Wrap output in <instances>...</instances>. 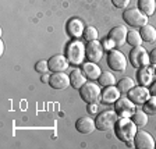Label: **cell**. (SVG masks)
Wrapping results in <instances>:
<instances>
[{"label": "cell", "instance_id": "obj_32", "mask_svg": "<svg viewBox=\"0 0 156 149\" xmlns=\"http://www.w3.org/2000/svg\"><path fill=\"white\" fill-rule=\"evenodd\" d=\"M98 110H99V106H98L96 102H95V103H88V112L91 114L98 113Z\"/></svg>", "mask_w": 156, "mask_h": 149}, {"label": "cell", "instance_id": "obj_5", "mask_svg": "<svg viewBox=\"0 0 156 149\" xmlns=\"http://www.w3.org/2000/svg\"><path fill=\"white\" fill-rule=\"evenodd\" d=\"M124 23H127L133 28H141L148 24V16L141 11L140 9H128L123 13Z\"/></svg>", "mask_w": 156, "mask_h": 149}, {"label": "cell", "instance_id": "obj_21", "mask_svg": "<svg viewBox=\"0 0 156 149\" xmlns=\"http://www.w3.org/2000/svg\"><path fill=\"white\" fill-rule=\"evenodd\" d=\"M140 34L142 36L144 42H148V43H152L156 41V28L153 25H149V24H146V25L141 27L140 28Z\"/></svg>", "mask_w": 156, "mask_h": 149}, {"label": "cell", "instance_id": "obj_28", "mask_svg": "<svg viewBox=\"0 0 156 149\" xmlns=\"http://www.w3.org/2000/svg\"><path fill=\"white\" fill-rule=\"evenodd\" d=\"M144 112L146 114H151V116H155L156 114V96L151 95V98L144 103Z\"/></svg>", "mask_w": 156, "mask_h": 149}, {"label": "cell", "instance_id": "obj_35", "mask_svg": "<svg viewBox=\"0 0 156 149\" xmlns=\"http://www.w3.org/2000/svg\"><path fill=\"white\" fill-rule=\"evenodd\" d=\"M49 80H50V75L46 73V74H42V77H41V81L42 82H49Z\"/></svg>", "mask_w": 156, "mask_h": 149}, {"label": "cell", "instance_id": "obj_27", "mask_svg": "<svg viewBox=\"0 0 156 149\" xmlns=\"http://www.w3.org/2000/svg\"><path fill=\"white\" fill-rule=\"evenodd\" d=\"M84 39L87 42H91V41H98L99 38V32H98V29L92 25H88L85 27V31H84Z\"/></svg>", "mask_w": 156, "mask_h": 149}, {"label": "cell", "instance_id": "obj_11", "mask_svg": "<svg viewBox=\"0 0 156 149\" xmlns=\"http://www.w3.org/2000/svg\"><path fill=\"white\" fill-rule=\"evenodd\" d=\"M103 45L99 41H91L87 43V57L92 63H99L103 57Z\"/></svg>", "mask_w": 156, "mask_h": 149}, {"label": "cell", "instance_id": "obj_13", "mask_svg": "<svg viewBox=\"0 0 156 149\" xmlns=\"http://www.w3.org/2000/svg\"><path fill=\"white\" fill-rule=\"evenodd\" d=\"M127 28L124 25H117L114 28L110 29V32H109V38L112 39L116 45V48H121L124 46V43H127Z\"/></svg>", "mask_w": 156, "mask_h": 149}, {"label": "cell", "instance_id": "obj_6", "mask_svg": "<svg viewBox=\"0 0 156 149\" xmlns=\"http://www.w3.org/2000/svg\"><path fill=\"white\" fill-rule=\"evenodd\" d=\"M130 62L136 68L151 66L149 53L146 52V49H144L142 46H135V48L131 49L130 52Z\"/></svg>", "mask_w": 156, "mask_h": 149}, {"label": "cell", "instance_id": "obj_17", "mask_svg": "<svg viewBox=\"0 0 156 149\" xmlns=\"http://www.w3.org/2000/svg\"><path fill=\"white\" fill-rule=\"evenodd\" d=\"M120 94H121V91L117 87H114V85H109V87H105V89L102 91L101 99H102L103 103L112 105V103H114L116 101L120 99Z\"/></svg>", "mask_w": 156, "mask_h": 149}, {"label": "cell", "instance_id": "obj_4", "mask_svg": "<svg viewBox=\"0 0 156 149\" xmlns=\"http://www.w3.org/2000/svg\"><path fill=\"white\" fill-rule=\"evenodd\" d=\"M101 87L92 81H87L80 88V95L85 103H95L101 99Z\"/></svg>", "mask_w": 156, "mask_h": 149}, {"label": "cell", "instance_id": "obj_31", "mask_svg": "<svg viewBox=\"0 0 156 149\" xmlns=\"http://www.w3.org/2000/svg\"><path fill=\"white\" fill-rule=\"evenodd\" d=\"M102 45H103V49H106V50H112L113 48H116V45H114V42L112 41L109 36H107L106 39H103L102 41Z\"/></svg>", "mask_w": 156, "mask_h": 149}, {"label": "cell", "instance_id": "obj_36", "mask_svg": "<svg viewBox=\"0 0 156 149\" xmlns=\"http://www.w3.org/2000/svg\"><path fill=\"white\" fill-rule=\"evenodd\" d=\"M3 53H4V42L0 41V55L3 56Z\"/></svg>", "mask_w": 156, "mask_h": 149}, {"label": "cell", "instance_id": "obj_26", "mask_svg": "<svg viewBox=\"0 0 156 149\" xmlns=\"http://www.w3.org/2000/svg\"><path fill=\"white\" fill-rule=\"evenodd\" d=\"M133 121L136 124V127H144L148 124V114L145 113V112H140L136 110L135 113L133 114Z\"/></svg>", "mask_w": 156, "mask_h": 149}, {"label": "cell", "instance_id": "obj_16", "mask_svg": "<svg viewBox=\"0 0 156 149\" xmlns=\"http://www.w3.org/2000/svg\"><path fill=\"white\" fill-rule=\"evenodd\" d=\"M75 128L80 134H92L95 130H96V124H95V120H92L91 117L84 116V117H80L75 123Z\"/></svg>", "mask_w": 156, "mask_h": 149}, {"label": "cell", "instance_id": "obj_22", "mask_svg": "<svg viewBox=\"0 0 156 149\" xmlns=\"http://www.w3.org/2000/svg\"><path fill=\"white\" fill-rule=\"evenodd\" d=\"M138 9L145 16H153L156 11V0H138Z\"/></svg>", "mask_w": 156, "mask_h": 149}, {"label": "cell", "instance_id": "obj_14", "mask_svg": "<svg viewBox=\"0 0 156 149\" xmlns=\"http://www.w3.org/2000/svg\"><path fill=\"white\" fill-rule=\"evenodd\" d=\"M66 29H67V34L71 36L73 39H80L82 35H84L85 25L80 18H71L67 23Z\"/></svg>", "mask_w": 156, "mask_h": 149}, {"label": "cell", "instance_id": "obj_7", "mask_svg": "<svg viewBox=\"0 0 156 149\" xmlns=\"http://www.w3.org/2000/svg\"><path fill=\"white\" fill-rule=\"evenodd\" d=\"M107 66L114 71H124L127 68V59L120 50L112 49L107 55Z\"/></svg>", "mask_w": 156, "mask_h": 149}, {"label": "cell", "instance_id": "obj_24", "mask_svg": "<svg viewBox=\"0 0 156 149\" xmlns=\"http://www.w3.org/2000/svg\"><path fill=\"white\" fill-rule=\"evenodd\" d=\"M98 81H99V85L101 87H109V85H114L116 84V77L112 74L110 71H103L101 74V77L98 78Z\"/></svg>", "mask_w": 156, "mask_h": 149}, {"label": "cell", "instance_id": "obj_30", "mask_svg": "<svg viewBox=\"0 0 156 149\" xmlns=\"http://www.w3.org/2000/svg\"><path fill=\"white\" fill-rule=\"evenodd\" d=\"M112 2H113L114 7H117V9H126V7H128L131 0H112Z\"/></svg>", "mask_w": 156, "mask_h": 149}, {"label": "cell", "instance_id": "obj_15", "mask_svg": "<svg viewBox=\"0 0 156 149\" xmlns=\"http://www.w3.org/2000/svg\"><path fill=\"white\" fill-rule=\"evenodd\" d=\"M49 85L53 89H67L70 84V75H67L66 73H53V75H50L49 80Z\"/></svg>", "mask_w": 156, "mask_h": 149}, {"label": "cell", "instance_id": "obj_10", "mask_svg": "<svg viewBox=\"0 0 156 149\" xmlns=\"http://www.w3.org/2000/svg\"><path fill=\"white\" fill-rule=\"evenodd\" d=\"M127 94H128V99H131V101H133L135 105H144L151 98L149 88L144 87V85L134 87L133 89H130Z\"/></svg>", "mask_w": 156, "mask_h": 149}, {"label": "cell", "instance_id": "obj_9", "mask_svg": "<svg viewBox=\"0 0 156 149\" xmlns=\"http://www.w3.org/2000/svg\"><path fill=\"white\" fill-rule=\"evenodd\" d=\"M134 146L136 149H155L156 144L153 137L146 131H136L134 137Z\"/></svg>", "mask_w": 156, "mask_h": 149}, {"label": "cell", "instance_id": "obj_18", "mask_svg": "<svg viewBox=\"0 0 156 149\" xmlns=\"http://www.w3.org/2000/svg\"><path fill=\"white\" fill-rule=\"evenodd\" d=\"M155 70H153L151 66H145V67H141L140 71H138V81H140L141 85L144 87H149L152 85L153 80H155Z\"/></svg>", "mask_w": 156, "mask_h": 149}, {"label": "cell", "instance_id": "obj_1", "mask_svg": "<svg viewBox=\"0 0 156 149\" xmlns=\"http://www.w3.org/2000/svg\"><path fill=\"white\" fill-rule=\"evenodd\" d=\"M113 130L117 138L127 144L134 141V137L136 134V124L130 117H119Z\"/></svg>", "mask_w": 156, "mask_h": 149}, {"label": "cell", "instance_id": "obj_23", "mask_svg": "<svg viewBox=\"0 0 156 149\" xmlns=\"http://www.w3.org/2000/svg\"><path fill=\"white\" fill-rule=\"evenodd\" d=\"M144 42L142 36H141L140 31H128V34H127V43L128 45H131L133 48H135V46H141Z\"/></svg>", "mask_w": 156, "mask_h": 149}, {"label": "cell", "instance_id": "obj_8", "mask_svg": "<svg viewBox=\"0 0 156 149\" xmlns=\"http://www.w3.org/2000/svg\"><path fill=\"white\" fill-rule=\"evenodd\" d=\"M114 110L119 114V117H133V114L136 112V107L135 103L127 96L120 98L119 101L114 102Z\"/></svg>", "mask_w": 156, "mask_h": 149}, {"label": "cell", "instance_id": "obj_3", "mask_svg": "<svg viewBox=\"0 0 156 149\" xmlns=\"http://www.w3.org/2000/svg\"><path fill=\"white\" fill-rule=\"evenodd\" d=\"M117 120H119V114L116 113V110H105L98 114V117L95 119V124L99 131H110L114 128Z\"/></svg>", "mask_w": 156, "mask_h": 149}, {"label": "cell", "instance_id": "obj_20", "mask_svg": "<svg viewBox=\"0 0 156 149\" xmlns=\"http://www.w3.org/2000/svg\"><path fill=\"white\" fill-rule=\"evenodd\" d=\"M82 71H84V74L87 75L88 80H91V81L92 80H98L102 74L99 66H98L96 63H92V62L84 63V64H82Z\"/></svg>", "mask_w": 156, "mask_h": 149}, {"label": "cell", "instance_id": "obj_12", "mask_svg": "<svg viewBox=\"0 0 156 149\" xmlns=\"http://www.w3.org/2000/svg\"><path fill=\"white\" fill-rule=\"evenodd\" d=\"M49 63V70L52 73H64L68 68L70 63H68L67 57L63 55H56L48 60Z\"/></svg>", "mask_w": 156, "mask_h": 149}, {"label": "cell", "instance_id": "obj_37", "mask_svg": "<svg viewBox=\"0 0 156 149\" xmlns=\"http://www.w3.org/2000/svg\"><path fill=\"white\" fill-rule=\"evenodd\" d=\"M155 74H156V68H155Z\"/></svg>", "mask_w": 156, "mask_h": 149}, {"label": "cell", "instance_id": "obj_33", "mask_svg": "<svg viewBox=\"0 0 156 149\" xmlns=\"http://www.w3.org/2000/svg\"><path fill=\"white\" fill-rule=\"evenodd\" d=\"M149 59H151V64L156 66V48L149 53Z\"/></svg>", "mask_w": 156, "mask_h": 149}, {"label": "cell", "instance_id": "obj_2", "mask_svg": "<svg viewBox=\"0 0 156 149\" xmlns=\"http://www.w3.org/2000/svg\"><path fill=\"white\" fill-rule=\"evenodd\" d=\"M66 57L68 63L74 67L82 64L87 57V45L81 42V39H73L66 48Z\"/></svg>", "mask_w": 156, "mask_h": 149}, {"label": "cell", "instance_id": "obj_34", "mask_svg": "<svg viewBox=\"0 0 156 149\" xmlns=\"http://www.w3.org/2000/svg\"><path fill=\"white\" fill-rule=\"evenodd\" d=\"M149 91H151V95L156 96V81L152 82V85H151V88H149Z\"/></svg>", "mask_w": 156, "mask_h": 149}, {"label": "cell", "instance_id": "obj_19", "mask_svg": "<svg viewBox=\"0 0 156 149\" xmlns=\"http://www.w3.org/2000/svg\"><path fill=\"white\" fill-rule=\"evenodd\" d=\"M87 81H88L87 75H85L84 71L80 70V68H75V70H73V71L70 73V84H71V87H74L75 89H80Z\"/></svg>", "mask_w": 156, "mask_h": 149}, {"label": "cell", "instance_id": "obj_25", "mask_svg": "<svg viewBox=\"0 0 156 149\" xmlns=\"http://www.w3.org/2000/svg\"><path fill=\"white\" fill-rule=\"evenodd\" d=\"M135 87V81H134L131 77H123L120 81L117 82V88L120 89L121 92H128L130 89Z\"/></svg>", "mask_w": 156, "mask_h": 149}, {"label": "cell", "instance_id": "obj_29", "mask_svg": "<svg viewBox=\"0 0 156 149\" xmlns=\"http://www.w3.org/2000/svg\"><path fill=\"white\" fill-rule=\"evenodd\" d=\"M35 71L41 73V74H46L49 71V63L46 60H39L35 64Z\"/></svg>", "mask_w": 156, "mask_h": 149}]
</instances>
